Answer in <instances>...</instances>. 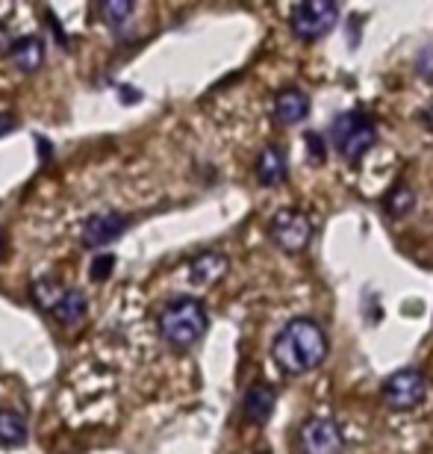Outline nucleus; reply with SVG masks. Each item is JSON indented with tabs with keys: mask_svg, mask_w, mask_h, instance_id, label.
<instances>
[{
	"mask_svg": "<svg viewBox=\"0 0 433 454\" xmlns=\"http://www.w3.org/2000/svg\"><path fill=\"white\" fill-rule=\"evenodd\" d=\"M328 333L319 322L306 319V316H298V319L289 322L272 345L274 363L289 375H304V372L319 369L328 360Z\"/></svg>",
	"mask_w": 433,
	"mask_h": 454,
	"instance_id": "obj_1",
	"label": "nucleus"
},
{
	"mask_svg": "<svg viewBox=\"0 0 433 454\" xmlns=\"http://www.w3.org/2000/svg\"><path fill=\"white\" fill-rule=\"evenodd\" d=\"M210 328V316H206L204 304L197 298H174L162 307L159 313V337L166 340L171 348H189L204 337Z\"/></svg>",
	"mask_w": 433,
	"mask_h": 454,
	"instance_id": "obj_2",
	"label": "nucleus"
},
{
	"mask_svg": "<svg viewBox=\"0 0 433 454\" xmlns=\"http://www.w3.org/2000/svg\"><path fill=\"white\" fill-rule=\"evenodd\" d=\"M330 136L336 151L348 162H360L377 142V127L366 113H342L333 118Z\"/></svg>",
	"mask_w": 433,
	"mask_h": 454,
	"instance_id": "obj_3",
	"label": "nucleus"
},
{
	"mask_svg": "<svg viewBox=\"0 0 433 454\" xmlns=\"http://www.w3.org/2000/svg\"><path fill=\"white\" fill-rule=\"evenodd\" d=\"M339 21V6L333 0H304L292 6L289 27L301 42H319L324 39Z\"/></svg>",
	"mask_w": 433,
	"mask_h": 454,
	"instance_id": "obj_4",
	"label": "nucleus"
},
{
	"mask_svg": "<svg viewBox=\"0 0 433 454\" xmlns=\"http://www.w3.org/2000/svg\"><path fill=\"white\" fill-rule=\"evenodd\" d=\"M428 393V380L419 369H398L383 380L381 398L392 411H413L421 404V398Z\"/></svg>",
	"mask_w": 433,
	"mask_h": 454,
	"instance_id": "obj_5",
	"label": "nucleus"
},
{
	"mask_svg": "<svg viewBox=\"0 0 433 454\" xmlns=\"http://www.w3.org/2000/svg\"><path fill=\"white\" fill-rule=\"evenodd\" d=\"M268 239L286 254H301L313 239V222L301 210H281L268 222Z\"/></svg>",
	"mask_w": 433,
	"mask_h": 454,
	"instance_id": "obj_6",
	"label": "nucleus"
},
{
	"mask_svg": "<svg viewBox=\"0 0 433 454\" xmlns=\"http://www.w3.org/2000/svg\"><path fill=\"white\" fill-rule=\"evenodd\" d=\"M295 446L301 454H342L345 449V434L336 422L313 416L298 428Z\"/></svg>",
	"mask_w": 433,
	"mask_h": 454,
	"instance_id": "obj_7",
	"label": "nucleus"
},
{
	"mask_svg": "<svg viewBox=\"0 0 433 454\" xmlns=\"http://www.w3.org/2000/svg\"><path fill=\"white\" fill-rule=\"evenodd\" d=\"M128 224L130 219L121 213H97L83 224V245L86 248H104L112 239H119L128 231Z\"/></svg>",
	"mask_w": 433,
	"mask_h": 454,
	"instance_id": "obj_8",
	"label": "nucleus"
},
{
	"mask_svg": "<svg viewBox=\"0 0 433 454\" xmlns=\"http://www.w3.org/2000/svg\"><path fill=\"white\" fill-rule=\"evenodd\" d=\"M274 404H277V389L272 384H254L248 387L245 398H242V416L251 425H263L272 419Z\"/></svg>",
	"mask_w": 433,
	"mask_h": 454,
	"instance_id": "obj_9",
	"label": "nucleus"
},
{
	"mask_svg": "<svg viewBox=\"0 0 433 454\" xmlns=\"http://www.w3.org/2000/svg\"><path fill=\"white\" fill-rule=\"evenodd\" d=\"M44 39L39 35H21L18 42H12V48H9V62L24 71V74H33V71H39L44 66Z\"/></svg>",
	"mask_w": 433,
	"mask_h": 454,
	"instance_id": "obj_10",
	"label": "nucleus"
},
{
	"mask_svg": "<svg viewBox=\"0 0 433 454\" xmlns=\"http://www.w3.org/2000/svg\"><path fill=\"white\" fill-rule=\"evenodd\" d=\"M310 115V98H306L301 89H283L274 98V118L281 124H301L304 118Z\"/></svg>",
	"mask_w": 433,
	"mask_h": 454,
	"instance_id": "obj_11",
	"label": "nucleus"
},
{
	"mask_svg": "<svg viewBox=\"0 0 433 454\" xmlns=\"http://www.w3.org/2000/svg\"><path fill=\"white\" fill-rule=\"evenodd\" d=\"M224 275H228V257L219 251H206L201 257H195L192 266H189V280L195 286H213Z\"/></svg>",
	"mask_w": 433,
	"mask_h": 454,
	"instance_id": "obj_12",
	"label": "nucleus"
},
{
	"mask_svg": "<svg viewBox=\"0 0 433 454\" xmlns=\"http://www.w3.org/2000/svg\"><path fill=\"white\" fill-rule=\"evenodd\" d=\"M257 180L263 186H281L286 175H289V166H286V157H283V151L281 148H274V145H268V148L259 151V157H257Z\"/></svg>",
	"mask_w": 433,
	"mask_h": 454,
	"instance_id": "obj_13",
	"label": "nucleus"
},
{
	"mask_svg": "<svg viewBox=\"0 0 433 454\" xmlns=\"http://www.w3.org/2000/svg\"><path fill=\"white\" fill-rule=\"evenodd\" d=\"M86 310H89L86 295L80 293V289H66V293L59 295V301L53 304L50 313L59 325H77L86 316Z\"/></svg>",
	"mask_w": 433,
	"mask_h": 454,
	"instance_id": "obj_14",
	"label": "nucleus"
},
{
	"mask_svg": "<svg viewBox=\"0 0 433 454\" xmlns=\"http://www.w3.org/2000/svg\"><path fill=\"white\" fill-rule=\"evenodd\" d=\"M27 442V419L18 411L4 407L0 411V446H24Z\"/></svg>",
	"mask_w": 433,
	"mask_h": 454,
	"instance_id": "obj_15",
	"label": "nucleus"
},
{
	"mask_svg": "<svg viewBox=\"0 0 433 454\" xmlns=\"http://www.w3.org/2000/svg\"><path fill=\"white\" fill-rule=\"evenodd\" d=\"M383 207L392 219H401V215H407L413 207H416V192H413V186H407V184L392 186L383 198Z\"/></svg>",
	"mask_w": 433,
	"mask_h": 454,
	"instance_id": "obj_16",
	"label": "nucleus"
},
{
	"mask_svg": "<svg viewBox=\"0 0 433 454\" xmlns=\"http://www.w3.org/2000/svg\"><path fill=\"white\" fill-rule=\"evenodd\" d=\"M130 12H133L130 0H104V4L97 6V15H101L104 24H110V27H119Z\"/></svg>",
	"mask_w": 433,
	"mask_h": 454,
	"instance_id": "obj_17",
	"label": "nucleus"
},
{
	"mask_svg": "<svg viewBox=\"0 0 433 454\" xmlns=\"http://www.w3.org/2000/svg\"><path fill=\"white\" fill-rule=\"evenodd\" d=\"M59 295H62V293H53V284H50V280H39V284L33 286L35 304L44 307V310H53V304L59 301Z\"/></svg>",
	"mask_w": 433,
	"mask_h": 454,
	"instance_id": "obj_18",
	"label": "nucleus"
},
{
	"mask_svg": "<svg viewBox=\"0 0 433 454\" xmlns=\"http://www.w3.org/2000/svg\"><path fill=\"white\" fill-rule=\"evenodd\" d=\"M112 269H115V257H110V254H101L95 262H92V269H89V278L92 280H106L112 275Z\"/></svg>",
	"mask_w": 433,
	"mask_h": 454,
	"instance_id": "obj_19",
	"label": "nucleus"
},
{
	"mask_svg": "<svg viewBox=\"0 0 433 454\" xmlns=\"http://www.w3.org/2000/svg\"><path fill=\"white\" fill-rule=\"evenodd\" d=\"M306 145H310V157L315 162H324L328 160V151H324V142L319 133H306Z\"/></svg>",
	"mask_w": 433,
	"mask_h": 454,
	"instance_id": "obj_20",
	"label": "nucleus"
},
{
	"mask_svg": "<svg viewBox=\"0 0 433 454\" xmlns=\"http://www.w3.org/2000/svg\"><path fill=\"white\" fill-rule=\"evenodd\" d=\"M9 130H15V115L12 113H0V136H6Z\"/></svg>",
	"mask_w": 433,
	"mask_h": 454,
	"instance_id": "obj_21",
	"label": "nucleus"
},
{
	"mask_svg": "<svg viewBox=\"0 0 433 454\" xmlns=\"http://www.w3.org/2000/svg\"><path fill=\"white\" fill-rule=\"evenodd\" d=\"M12 44H9V35H6V27L0 24V51H9Z\"/></svg>",
	"mask_w": 433,
	"mask_h": 454,
	"instance_id": "obj_22",
	"label": "nucleus"
},
{
	"mask_svg": "<svg viewBox=\"0 0 433 454\" xmlns=\"http://www.w3.org/2000/svg\"><path fill=\"white\" fill-rule=\"evenodd\" d=\"M425 124L430 127V130H433V106H430V110L425 113Z\"/></svg>",
	"mask_w": 433,
	"mask_h": 454,
	"instance_id": "obj_23",
	"label": "nucleus"
},
{
	"mask_svg": "<svg viewBox=\"0 0 433 454\" xmlns=\"http://www.w3.org/2000/svg\"><path fill=\"white\" fill-rule=\"evenodd\" d=\"M4 248H6V239H4V231H0V257H4Z\"/></svg>",
	"mask_w": 433,
	"mask_h": 454,
	"instance_id": "obj_24",
	"label": "nucleus"
},
{
	"mask_svg": "<svg viewBox=\"0 0 433 454\" xmlns=\"http://www.w3.org/2000/svg\"><path fill=\"white\" fill-rule=\"evenodd\" d=\"M259 454H268V451H259Z\"/></svg>",
	"mask_w": 433,
	"mask_h": 454,
	"instance_id": "obj_25",
	"label": "nucleus"
}]
</instances>
